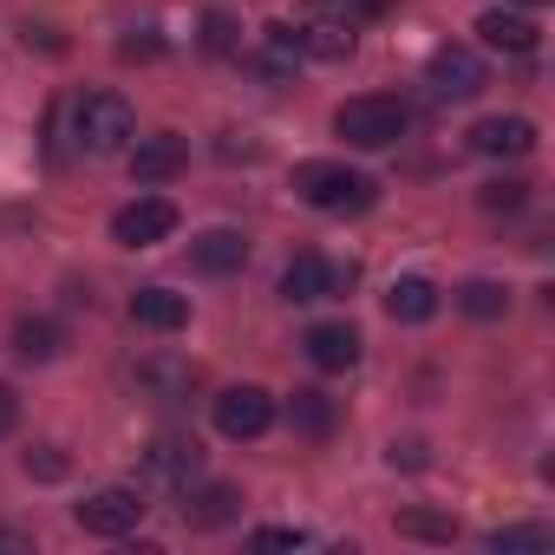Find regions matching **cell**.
I'll return each instance as SVG.
<instances>
[{
	"label": "cell",
	"instance_id": "cell-25",
	"mask_svg": "<svg viewBox=\"0 0 555 555\" xmlns=\"http://www.w3.org/2000/svg\"><path fill=\"white\" fill-rule=\"evenodd\" d=\"M203 53H216V60L242 53V27H235L229 14H203Z\"/></svg>",
	"mask_w": 555,
	"mask_h": 555
},
{
	"label": "cell",
	"instance_id": "cell-31",
	"mask_svg": "<svg viewBox=\"0 0 555 555\" xmlns=\"http://www.w3.org/2000/svg\"><path fill=\"white\" fill-rule=\"evenodd\" d=\"M392 464H405V470H418V464H425V444H418V438H405V444H392Z\"/></svg>",
	"mask_w": 555,
	"mask_h": 555
},
{
	"label": "cell",
	"instance_id": "cell-13",
	"mask_svg": "<svg viewBox=\"0 0 555 555\" xmlns=\"http://www.w3.org/2000/svg\"><path fill=\"white\" fill-rule=\"evenodd\" d=\"M470 151H483V157H529L535 151V125L529 118H477L470 125Z\"/></svg>",
	"mask_w": 555,
	"mask_h": 555
},
{
	"label": "cell",
	"instance_id": "cell-8",
	"mask_svg": "<svg viewBox=\"0 0 555 555\" xmlns=\"http://www.w3.org/2000/svg\"><path fill=\"white\" fill-rule=\"evenodd\" d=\"M138 516H144V496L125 490V483H112V490H99V496L79 503V529L86 535H131Z\"/></svg>",
	"mask_w": 555,
	"mask_h": 555
},
{
	"label": "cell",
	"instance_id": "cell-18",
	"mask_svg": "<svg viewBox=\"0 0 555 555\" xmlns=\"http://www.w3.org/2000/svg\"><path fill=\"white\" fill-rule=\"evenodd\" d=\"M131 321L151 327V334H177V327L190 321V301L170 295V288H138V295H131Z\"/></svg>",
	"mask_w": 555,
	"mask_h": 555
},
{
	"label": "cell",
	"instance_id": "cell-17",
	"mask_svg": "<svg viewBox=\"0 0 555 555\" xmlns=\"http://www.w3.org/2000/svg\"><path fill=\"white\" fill-rule=\"evenodd\" d=\"M477 34H483V47H496V53H509V60H529V53H535V21H529V14L490 8V14L477 21Z\"/></svg>",
	"mask_w": 555,
	"mask_h": 555
},
{
	"label": "cell",
	"instance_id": "cell-11",
	"mask_svg": "<svg viewBox=\"0 0 555 555\" xmlns=\"http://www.w3.org/2000/svg\"><path fill=\"white\" fill-rule=\"evenodd\" d=\"M183 164H190V144L177 131H157V138H138L131 144V177L138 183H170Z\"/></svg>",
	"mask_w": 555,
	"mask_h": 555
},
{
	"label": "cell",
	"instance_id": "cell-6",
	"mask_svg": "<svg viewBox=\"0 0 555 555\" xmlns=\"http://www.w3.org/2000/svg\"><path fill=\"white\" fill-rule=\"evenodd\" d=\"M170 229H177V203H170V196H138V203H125V209L112 216V235H118L125 248H157Z\"/></svg>",
	"mask_w": 555,
	"mask_h": 555
},
{
	"label": "cell",
	"instance_id": "cell-23",
	"mask_svg": "<svg viewBox=\"0 0 555 555\" xmlns=\"http://www.w3.org/2000/svg\"><path fill=\"white\" fill-rule=\"evenodd\" d=\"M457 308H464L470 321H503V314H509V295H503L496 282H464V288H457Z\"/></svg>",
	"mask_w": 555,
	"mask_h": 555
},
{
	"label": "cell",
	"instance_id": "cell-9",
	"mask_svg": "<svg viewBox=\"0 0 555 555\" xmlns=\"http://www.w3.org/2000/svg\"><path fill=\"white\" fill-rule=\"evenodd\" d=\"M425 79H431L438 99H477L483 92V60L470 47H438L431 66H425Z\"/></svg>",
	"mask_w": 555,
	"mask_h": 555
},
{
	"label": "cell",
	"instance_id": "cell-26",
	"mask_svg": "<svg viewBox=\"0 0 555 555\" xmlns=\"http://www.w3.org/2000/svg\"><path fill=\"white\" fill-rule=\"evenodd\" d=\"M477 203H483L490 216H516V209L529 203V183H483V190H477Z\"/></svg>",
	"mask_w": 555,
	"mask_h": 555
},
{
	"label": "cell",
	"instance_id": "cell-20",
	"mask_svg": "<svg viewBox=\"0 0 555 555\" xmlns=\"http://www.w3.org/2000/svg\"><path fill=\"white\" fill-rule=\"evenodd\" d=\"M138 379H144L157 399H190L196 366H183V360H144V366H138Z\"/></svg>",
	"mask_w": 555,
	"mask_h": 555
},
{
	"label": "cell",
	"instance_id": "cell-27",
	"mask_svg": "<svg viewBox=\"0 0 555 555\" xmlns=\"http://www.w3.org/2000/svg\"><path fill=\"white\" fill-rule=\"evenodd\" d=\"M314 535L308 529H295V522H274V529H255V548L261 555H274V548H308Z\"/></svg>",
	"mask_w": 555,
	"mask_h": 555
},
{
	"label": "cell",
	"instance_id": "cell-15",
	"mask_svg": "<svg viewBox=\"0 0 555 555\" xmlns=\"http://www.w3.org/2000/svg\"><path fill=\"white\" fill-rule=\"evenodd\" d=\"M190 261H196L203 274H235V268L248 261V235H242V229H203V235L190 242Z\"/></svg>",
	"mask_w": 555,
	"mask_h": 555
},
{
	"label": "cell",
	"instance_id": "cell-5",
	"mask_svg": "<svg viewBox=\"0 0 555 555\" xmlns=\"http://www.w3.org/2000/svg\"><path fill=\"white\" fill-rule=\"evenodd\" d=\"M268 425H274V399H268L261 386H229V392L216 399V431H222V438L248 444V438H261Z\"/></svg>",
	"mask_w": 555,
	"mask_h": 555
},
{
	"label": "cell",
	"instance_id": "cell-28",
	"mask_svg": "<svg viewBox=\"0 0 555 555\" xmlns=\"http://www.w3.org/2000/svg\"><path fill=\"white\" fill-rule=\"evenodd\" d=\"M27 477H40V483H60V477H66V457H60L53 444H40V451H27Z\"/></svg>",
	"mask_w": 555,
	"mask_h": 555
},
{
	"label": "cell",
	"instance_id": "cell-29",
	"mask_svg": "<svg viewBox=\"0 0 555 555\" xmlns=\"http://www.w3.org/2000/svg\"><path fill=\"white\" fill-rule=\"evenodd\" d=\"M118 53H125V60H157L164 40H157V34H131V40H118Z\"/></svg>",
	"mask_w": 555,
	"mask_h": 555
},
{
	"label": "cell",
	"instance_id": "cell-10",
	"mask_svg": "<svg viewBox=\"0 0 555 555\" xmlns=\"http://www.w3.org/2000/svg\"><path fill=\"white\" fill-rule=\"evenodd\" d=\"M196 464H203V444L196 438H183V431H157L151 438V451H144V477L151 483H190L196 477Z\"/></svg>",
	"mask_w": 555,
	"mask_h": 555
},
{
	"label": "cell",
	"instance_id": "cell-7",
	"mask_svg": "<svg viewBox=\"0 0 555 555\" xmlns=\"http://www.w3.org/2000/svg\"><path fill=\"white\" fill-rule=\"evenodd\" d=\"M340 288H353V268H334V261H321V255H295V261L282 268V295H288L295 308L327 301V295H340Z\"/></svg>",
	"mask_w": 555,
	"mask_h": 555
},
{
	"label": "cell",
	"instance_id": "cell-2",
	"mask_svg": "<svg viewBox=\"0 0 555 555\" xmlns=\"http://www.w3.org/2000/svg\"><path fill=\"white\" fill-rule=\"evenodd\" d=\"M405 125H412V112H405L399 99H386V92L347 99V105L334 112V131H340L353 151H386V144H399V138H405Z\"/></svg>",
	"mask_w": 555,
	"mask_h": 555
},
{
	"label": "cell",
	"instance_id": "cell-12",
	"mask_svg": "<svg viewBox=\"0 0 555 555\" xmlns=\"http://www.w3.org/2000/svg\"><path fill=\"white\" fill-rule=\"evenodd\" d=\"M235 516H242V490L235 483H203V490L183 483V522L190 529H229Z\"/></svg>",
	"mask_w": 555,
	"mask_h": 555
},
{
	"label": "cell",
	"instance_id": "cell-22",
	"mask_svg": "<svg viewBox=\"0 0 555 555\" xmlns=\"http://www.w3.org/2000/svg\"><path fill=\"white\" fill-rule=\"evenodd\" d=\"M392 529L412 542H457V516H444V509H399Z\"/></svg>",
	"mask_w": 555,
	"mask_h": 555
},
{
	"label": "cell",
	"instance_id": "cell-32",
	"mask_svg": "<svg viewBox=\"0 0 555 555\" xmlns=\"http://www.w3.org/2000/svg\"><path fill=\"white\" fill-rule=\"evenodd\" d=\"M0 548H21V535H14V529H0Z\"/></svg>",
	"mask_w": 555,
	"mask_h": 555
},
{
	"label": "cell",
	"instance_id": "cell-24",
	"mask_svg": "<svg viewBox=\"0 0 555 555\" xmlns=\"http://www.w3.org/2000/svg\"><path fill=\"white\" fill-rule=\"evenodd\" d=\"M548 542H555L548 522H509V529H490V548H496V555H509V548H548Z\"/></svg>",
	"mask_w": 555,
	"mask_h": 555
},
{
	"label": "cell",
	"instance_id": "cell-1",
	"mask_svg": "<svg viewBox=\"0 0 555 555\" xmlns=\"http://www.w3.org/2000/svg\"><path fill=\"white\" fill-rule=\"evenodd\" d=\"M295 196L314 203V209H327V216H347V209H373L379 183L360 177V170H347V164H334V157H314V164L295 170Z\"/></svg>",
	"mask_w": 555,
	"mask_h": 555
},
{
	"label": "cell",
	"instance_id": "cell-19",
	"mask_svg": "<svg viewBox=\"0 0 555 555\" xmlns=\"http://www.w3.org/2000/svg\"><path fill=\"white\" fill-rule=\"evenodd\" d=\"M14 353H21L27 366H47V360H60V353H66V327H60V321H47V314H27V321L14 327Z\"/></svg>",
	"mask_w": 555,
	"mask_h": 555
},
{
	"label": "cell",
	"instance_id": "cell-21",
	"mask_svg": "<svg viewBox=\"0 0 555 555\" xmlns=\"http://www.w3.org/2000/svg\"><path fill=\"white\" fill-rule=\"evenodd\" d=\"M288 425H295L301 438H327V431H334V399H327V392H295V399H288Z\"/></svg>",
	"mask_w": 555,
	"mask_h": 555
},
{
	"label": "cell",
	"instance_id": "cell-33",
	"mask_svg": "<svg viewBox=\"0 0 555 555\" xmlns=\"http://www.w3.org/2000/svg\"><path fill=\"white\" fill-rule=\"evenodd\" d=\"M529 8H535V0H529Z\"/></svg>",
	"mask_w": 555,
	"mask_h": 555
},
{
	"label": "cell",
	"instance_id": "cell-30",
	"mask_svg": "<svg viewBox=\"0 0 555 555\" xmlns=\"http://www.w3.org/2000/svg\"><path fill=\"white\" fill-rule=\"evenodd\" d=\"M21 425V399H14V386H0V438H8Z\"/></svg>",
	"mask_w": 555,
	"mask_h": 555
},
{
	"label": "cell",
	"instance_id": "cell-16",
	"mask_svg": "<svg viewBox=\"0 0 555 555\" xmlns=\"http://www.w3.org/2000/svg\"><path fill=\"white\" fill-rule=\"evenodd\" d=\"M386 314L405 321V327H425L438 314V282H425V274H399V282L386 288Z\"/></svg>",
	"mask_w": 555,
	"mask_h": 555
},
{
	"label": "cell",
	"instance_id": "cell-4",
	"mask_svg": "<svg viewBox=\"0 0 555 555\" xmlns=\"http://www.w3.org/2000/svg\"><path fill=\"white\" fill-rule=\"evenodd\" d=\"M288 27H295L301 53H314V60H347L353 53V14H334V0H308L301 21H288Z\"/></svg>",
	"mask_w": 555,
	"mask_h": 555
},
{
	"label": "cell",
	"instance_id": "cell-14",
	"mask_svg": "<svg viewBox=\"0 0 555 555\" xmlns=\"http://www.w3.org/2000/svg\"><path fill=\"white\" fill-rule=\"evenodd\" d=\"M308 360L321 366V373H347V366H360V334L347 327V321H321V327H308Z\"/></svg>",
	"mask_w": 555,
	"mask_h": 555
},
{
	"label": "cell",
	"instance_id": "cell-3",
	"mask_svg": "<svg viewBox=\"0 0 555 555\" xmlns=\"http://www.w3.org/2000/svg\"><path fill=\"white\" fill-rule=\"evenodd\" d=\"M73 138H79V151L112 157V151H125V144L138 138V118H131V105H125L118 92H86V99L73 105Z\"/></svg>",
	"mask_w": 555,
	"mask_h": 555
}]
</instances>
